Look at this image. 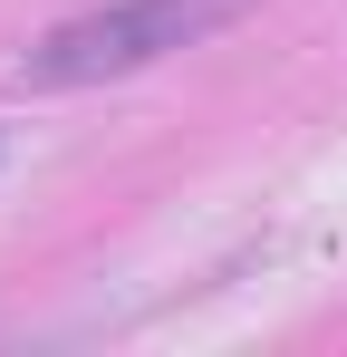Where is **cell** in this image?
Listing matches in <instances>:
<instances>
[{
    "mask_svg": "<svg viewBox=\"0 0 347 357\" xmlns=\"http://www.w3.org/2000/svg\"><path fill=\"white\" fill-rule=\"evenodd\" d=\"M241 10L251 0H97V10L58 20L49 39H29L20 49V77L29 87H107V77H135V68L213 39Z\"/></svg>",
    "mask_w": 347,
    "mask_h": 357,
    "instance_id": "1",
    "label": "cell"
}]
</instances>
